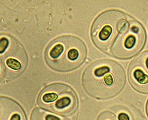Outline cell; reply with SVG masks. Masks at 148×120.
Here are the masks:
<instances>
[{
	"label": "cell",
	"instance_id": "7a4b0ae2",
	"mask_svg": "<svg viewBox=\"0 0 148 120\" xmlns=\"http://www.w3.org/2000/svg\"><path fill=\"white\" fill-rule=\"evenodd\" d=\"M86 55V46L81 39L74 36L65 35L50 43L45 57L47 64L52 69L66 72L80 66Z\"/></svg>",
	"mask_w": 148,
	"mask_h": 120
},
{
	"label": "cell",
	"instance_id": "52a82bcc",
	"mask_svg": "<svg viewBox=\"0 0 148 120\" xmlns=\"http://www.w3.org/2000/svg\"><path fill=\"white\" fill-rule=\"evenodd\" d=\"M130 83L137 92L148 93V51L131 62L128 70Z\"/></svg>",
	"mask_w": 148,
	"mask_h": 120
},
{
	"label": "cell",
	"instance_id": "ba28073f",
	"mask_svg": "<svg viewBox=\"0 0 148 120\" xmlns=\"http://www.w3.org/2000/svg\"><path fill=\"white\" fill-rule=\"evenodd\" d=\"M0 120H26L21 106L14 100L0 96Z\"/></svg>",
	"mask_w": 148,
	"mask_h": 120
},
{
	"label": "cell",
	"instance_id": "277c9868",
	"mask_svg": "<svg viewBox=\"0 0 148 120\" xmlns=\"http://www.w3.org/2000/svg\"><path fill=\"white\" fill-rule=\"evenodd\" d=\"M146 39L142 25L130 16L117 35L108 55L120 59L131 58L142 50Z\"/></svg>",
	"mask_w": 148,
	"mask_h": 120
},
{
	"label": "cell",
	"instance_id": "8fae6325",
	"mask_svg": "<svg viewBox=\"0 0 148 120\" xmlns=\"http://www.w3.org/2000/svg\"><path fill=\"white\" fill-rule=\"evenodd\" d=\"M119 120H130V117L124 112H121L119 115Z\"/></svg>",
	"mask_w": 148,
	"mask_h": 120
},
{
	"label": "cell",
	"instance_id": "3957f363",
	"mask_svg": "<svg viewBox=\"0 0 148 120\" xmlns=\"http://www.w3.org/2000/svg\"><path fill=\"white\" fill-rule=\"evenodd\" d=\"M130 16L117 9H110L99 14L94 21L91 36L94 44L108 54L120 31Z\"/></svg>",
	"mask_w": 148,
	"mask_h": 120
},
{
	"label": "cell",
	"instance_id": "8992f818",
	"mask_svg": "<svg viewBox=\"0 0 148 120\" xmlns=\"http://www.w3.org/2000/svg\"><path fill=\"white\" fill-rule=\"evenodd\" d=\"M38 104L45 110L60 115H69L77 109V96L73 89L64 84L49 85L39 93Z\"/></svg>",
	"mask_w": 148,
	"mask_h": 120
},
{
	"label": "cell",
	"instance_id": "6da1fadb",
	"mask_svg": "<svg viewBox=\"0 0 148 120\" xmlns=\"http://www.w3.org/2000/svg\"><path fill=\"white\" fill-rule=\"evenodd\" d=\"M123 67L110 59L92 63L84 70L82 83L85 91L91 97L106 100L119 94L125 84Z\"/></svg>",
	"mask_w": 148,
	"mask_h": 120
},
{
	"label": "cell",
	"instance_id": "9c48e42d",
	"mask_svg": "<svg viewBox=\"0 0 148 120\" xmlns=\"http://www.w3.org/2000/svg\"><path fill=\"white\" fill-rule=\"evenodd\" d=\"M31 120H67L54 115L48 111L41 108H35L31 115Z\"/></svg>",
	"mask_w": 148,
	"mask_h": 120
},
{
	"label": "cell",
	"instance_id": "30bf717a",
	"mask_svg": "<svg viewBox=\"0 0 148 120\" xmlns=\"http://www.w3.org/2000/svg\"><path fill=\"white\" fill-rule=\"evenodd\" d=\"M97 120H117V119L116 115L112 112L105 111L99 115Z\"/></svg>",
	"mask_w": 148,
	"mask_h": 120
},
{
	"label": "cell",
	"instance_id": "7c38bea8",
	"mask_svg": "<svg viewBox=\"0 0 148 120\" xmlns=\"http://www.w3.org/2000/svg\"><path fill=\"white\" fill-rule=\"evenodd\" d=\"M146 113H147V117H148V100H147V102L146 104Z\"/></svg>",
	"mask_w": 148,
	"mask_h": 120
},
{
	"label": "cell",
	"instance_id": "5b68a950",
	"mask_svg": "<svg viewBox=\"0 0 148 120\" xmlns=\"http://www.w3.org/2000/svg\"><path fill=\"white\" fill-rule=\"evenodd\" d=\"M27 64V56L22 45L13 37L0 34V82L16 78Z\"/></svg>",
	"mask_w": 148,
	"mask_h": 120
}]
</instances>
